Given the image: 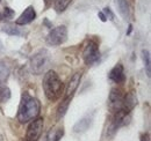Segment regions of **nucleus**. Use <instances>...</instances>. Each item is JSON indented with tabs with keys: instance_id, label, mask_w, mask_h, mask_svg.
<instances>
[{
	"instance_id": "1",
	"label": "nucleus",
	"mask_w": 151,
	"mask_h": 141,
	"mask_svg": "<svg viewBox=\"0 0 151 141\" xmlns=\"http://www.w3.org/2000/svg\"><path fill=\"white\" fill-rule=\"evenodd\" d=\"M40 111H41L40 101L37 98L30 96L28 93H23L18 110V120L21 124L32 122L35 118H37Z\"/></svg>"
},
{
	"instance_id": "2",
	"label": "nucleus",
	"mask_w": 151,
	"mask_h": 141,
	"mask_svg": "<svg viewBox=\"0 0 151 141\" xmlns=\"http://www.w3.org/2000/svg\"><path fill=\"white\" fill-rule=\"evenodd\" d=\"M42 88L45 97L50 102H55L62 96L64 85L55 70H48L43 76Z\"/></svg>"
},
{
	"instance_id": "3",
	"label": "nucleus",
	"mask_w": 151,
	"mask_h": 141,
	"mask_svg": "<svg viewBox=\"0 0 151 141\" xmlns=\"http://www.w3.org/2000/svg\"><path fill=\"white\" fill-rule=\"evenodd\" d=\"M50 59V53L47 49H41L36 53H34L29 60V67L33 74L40 75L43 73L45 67L48 66Z\"/></svg>"
},
{
	"instance_id": "4",
	"label": "nucleus",
	"mask_w": 151,
	"mask_h": 141,
	"mask_svg": "<svg viewBox=\"0 0 151 141\" xmlns=\"http://www.w3.org/2000/svg\"><path fill=\"white\" fill-rule=\"evenodd\" d=\"M68 41V28L65 26H58L51 29L47 36V43L50 46H58Z\"/></svg>"
},
{
	"instance_id": "5",
	"label": "nucleus",
	"mask_w": 151,
	"mask_h": 141,
	"mask_svg": "<svg viewBox=\"0 0 151 141\" xmlns=\"http://www.w3.org/2000/svg\"><path fill=\"white\" fill-rule=\"evenodd\" d=\"M99 58H100V51L98 44L93 41H90L83 50V59L85 64L87 66H92L99 60Z\"/></svg>"
},
{
	"instance_id": "6",
	"label": "nucleus",
	"mask_w": 151,
	"mask_h": 141,
	"mask_svg": "<svg viewBox=\"0 0 151 141\" xmlns=\"http://www.w3.org/2000/svg\"><path fill=\"white\" fill-rule=\"evenodd\" d=\"M43 127H44V120H43V118H35L34 120H32V123L29 124V126L27 128L26 140L37 141L40 139V137L42 135Z\"/></svg>"
},
{
	"instance_id": "7",
	"label": "nucleus",
	"mask_w": 151,
	"mask_h": 141,
	"mask_svg": "<svg viewBox=\"0 0 151 141\" xmlns=\"http://www.w3.org/2000/svg\"><path fill=\"white\" fill-rule=\"evenodd\" d=\"M123 98H124V95L122 94V90L119 88H113L109 93V96H108L109 109L113 112L121 110L122 105H123Z\"/></svg>"
},
{
	"instance_id": "8",
	"label": "nucleus",
	"mask_w": 151,
	"mask_h": 141,
	"mask_svg": "<svg viewBox=\"0 0 151 141\" xmlns=\"http://www.w3.org/2000/svg\"><path fill=\"white\" fill-rule=\"evenodd\" d=\"M36 18V12H35V8L33 6H28L24 12L19 16V19H17L15 21V24L17 26H26V24H29L30 22H33Z\"/></svg>"
},
{
	"instance_id": "9",
	"label": "nucleus",
	"mask_w": 151,
	"mask_h": 141,
	"mask_svg": "<svg viewBox=\"0 0 151 141\" xmlns=\"http://www.w3.org/2000/svg\"><path fill=\"white\" fill-rule=\"evenodd\" d=\"M108 78L114 83H123L126 81V74H124V68L121 64H116L113 68L111 70Z\"/></svg>"
},
{
	"instance_id": "10",
	"label": "nucleus",
	"mask_w": 151,
	"mask_h": 141,
	"mask_svg": "<svg viewBox=\"0 0 151 141\" xmlns=\"http://www.w3.org/2000/svg\"><path fill=\"white\" fill-rule=\"evenodd\" d=\"M93 117H94V113H88L86 116H84L80 120H78L73 126V131L76 133H83L85 131L88 130V127L91 126V124L93 122Z\"/></svg>"
},
{
	"instance_id": "11",
	"label": "nucleus",
	"mask_w": 151,
	"mask_h": 141,
	"mask_svg": "<svg viewBox=\"0 0 151 141\" xmlns=\"http://www.w3.org/2000/svg\"><path fill=\"white\" fill-rule=\"evenodd\" d=\"M81 78H83V72H77L71 76V79H70V81H69V83L66 86V90H65V95L66 96H72L75 94L77 88L79 87Z\"/></svg>"
},
{
	"instance_id": "12",
	"label": "nucleus",
	"mask_w": 151,
	"mask_h": 141,
	"mask_svg": "<svg viewBox=\"0 0 151 141\" xmlns=\"http://www.w3.org/2000/svg\"><path fill=\"white\" fill-rule=\"evenodd\" d=\"M137 105V97L136 95L130 91L128 93L127 95H124V98H123V105H122V110H124L126 112H132V110Z\"/></svg>"
},
{
	"instance_id": "13",
	"label": "nucleus",
	"mask_w": 151,
	"mask_h": 141,
	"mask_svg": "<svg viewBox=\"0 0 151 141\" xmlns=\"http://www.w3.org/2000/svg\"><path fill=\"white\" fill-rule=\"evenodd\" d=\"M115 6L117 8L119 14L122 16V19L128 20L130 16V7L127 0H115Z\"/></svg>"
},
{
	"instance_id": "14",
	"label": "nucleus",
	"mask_w": 151,
	"mask_h": 141,
	"mask_svg": "<svg viewBox=\"0 0 151 141\" xmlns=\"http://www.w3.org/2000/svg\"><path fill=\"white\" fill-rule=\"evenodd\" d=\"M71 100H72V96H66V97L59 103V105L57 108V113H56L57 120H60V119L65 116V113H66V111H68V109H69Z\"/></svg>"
},
{
	"instance_id": "15",
	"label": "nucleus",
	"mask_w": 151,
	"mask_h": 141,
	"mask_svg": "<svg viewBox=\"0 0 151 141\" xmlns=\"http://www.w3.org/2000/svg\"><path fill=\"white\" fill-rule=\"evenodd\" d=\"M9 74H11L9 66L4 60H0V86L7 81Z\"/></svg>"
},
{
	"instance_id": "16",
	"label": "nucleus",
	"mask_w": 151,
	"mask_h": 141,
	"mask_svg": "<svg viewBox=\"0 0 151 141\" xmlns=\"http://www.w3.org/2000/svg\"><path fill=\"white\" fill-rule=\"evenodd\" d=\"M142 59L144 64V68L147 72V75L150 78L151 75V60H150V52L148 50H142Z\"/></svg>"
},
{
	"instance_id": "17",
	"label": "nucleus",
	"mask_w": 151,
	"mask_h": 141,
	"mask_svg": "<svg viewBox=\"0 0 151 141\" xmlns=\"http://www.w3.org/2000/svg\"><path fill=\"white\" fill-rule=\"evenodd\" d=\"M72 2V0H55V11L57 13H63L68 7L69 5Z\"/></svg>"
},
{
	"instance_id": "18",
	"label": "nucleus",
	"mask_w": 151,
	"mask_h": 141,
	"mask_svg": "<svg viewBox=\"0 0 151 141\" xmlns=\"http://www.w3.org/2000/svg\"><path fill=\"white\" fill-rule=\"evenodd\" d=\"M2 31L11 36H20L22 34L20 28H18V26H15V24H6L2 28Z\"/></svg>"
},
{
	"instance_id": "19",
	"label": "nucleus",
	"mask_w": 151,
	"mask_h": 141,
	"mask_svg": "<svg viewBox=\"0 0 151 141\" xmlns=\"http://www.w3.org/2000/svg\"><path fill=\"white\" fill-rule=\"evenodd\" d=\"M11 98V89L7 86L0 87V103H6Z\"/></svg>"
},
{
	"instance_id": "20",
	"label": "nucleus",
	"mask_w": 151,
	"mask_h": 141,
	"mask_svg": "<svg viewBox=\"0 0 151 141\" xmlns=\"http://www.w3.org/2000/svg\"><path fill=\"white\" fill-rule=\"evenodd\" d=\"M51 134H52V132H51ZM63 135H64V130L63 128H58L56 132L52 134V138H51V135L49 133V135L47 138V141H60V139L63 138Z\"/></svg>"
},
{
	"instance_id": "21",
	"label": "nucleus",
	"mask_w": 151,
	"mask_h": 141,
	"mask_svg": "<svg viewBox=\"0 0 151 141\" xmlns=\"http://www.w3.org/2000/svg\"><path fill=\"white\" fill-rule=\"evenodd\" d=\"M14 15H15V12L11 7H5L4 8V14H2L4 19H13Z\"/></svg>"
},
{
	"instance_id": "22",
	"label": "nucleus",
	"mask_w": 151,
	"mask_h": 141,
	"mask_svg": "<svg viewBox=\"0 0 151 141\" xmlns=\"http://www.w3.org/2000/svg\"><path fill=\"white\" fill-rule=\"evenodd\" d=\"M104 14H105L106 19H107V20H109V21H113L114 18H115L114 13L112 12V9H111L109 7H106V8H104Z\"/></svg>"
},
{
	"instance_id": "23",
	"label": "nucleus",
	"mask_w": 151,
	"mask_h": 141,
	"mask_svg": "<svg viewBox=\"0 0 151 141\" xmlns=\"http://www.w3.org/2000/svg\"><path fill=\"white\" fill-rule=\"evenodd\" d=\"M141 141H150V135L149 133H143L141 135Z\"/></svg>"
},
{
	"instance_id": "24",
	"label": "nucleus",
	"mask_w": 151,
	"mask_h": 141,
	"mask_svg": "<svg viewBox=\"0 0 151 141\" xmlns=\"http://www.w3.org/2000/svg\"><path fill=\"white\" fill-rule=\"evenodd\" d=\"M98 16H99V19H100L102 22H106V21H107V19H106V16H105L104 12H99V13H98Z\"/></svg>"
},
{
	"instance_id": "25",
	"label": "nucleus",
	"mask_w": 151,
	"mask_h": 141,
	"mask_svg": "<svg viewBox=\"0 0 151 141\" xmlns=\"http://www.w3.org/2000/svg\"><path fill=\"white\" fill-rule=\"evenodd\" d=\"M132 24H129V29H128V33H127L128 35L130 34V31H132Z\"/></svg>"
},
{
	"instance_id": "26",
	"label": "nucleus",
	"mask_w": 151,
	"mask_h": 141,
	"mask_svg": "<svg viewBox=\"0 0 151 141\" xmlns=\"http://www.w3.org/2000/svg\"><path fill=\"white\" fill-rule=\"evenodd\" d=\"M2 19H4V16H2V13H0V21H1Z\"/></svg>"
},
{
	"instance_id": "27",
	"label": "nucleus",
	"mask_w": 151,
	"mask_h": 141,
	"mask_svg": "<svg viewBox=\"0 0 151 141\" xmlns=\"http://www.w3.org/2000/svg\"><path fill=\"white\" fill-rule=\"evenodd\" d=\"M21 141H27V140H26V139H22V140H21Z\"/></svg>"
},
{
	"instance_id": "28",
	"label": "nucleus",
	"mask_w": 151,
	"mask_h": 141,
	"mask_svg": "<svg viewBox=\"0 0 151 141\" xmlns=\"http://www.w3.org/2000/svg\"><path fill=\"white\" fill-rule=\"evenodd\" d=\"M0 1H1V0H0Z\"/></svg>"
}]
</instances>
